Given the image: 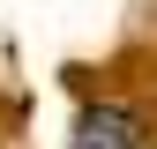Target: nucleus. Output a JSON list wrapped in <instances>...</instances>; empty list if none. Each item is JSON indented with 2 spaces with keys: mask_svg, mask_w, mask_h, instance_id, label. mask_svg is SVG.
Returning <instances> with one entry per match:
<instances>
[{
  "mask_svg": "<svg viewBox=\"0 0 157 149\" xmlns=\"http://www.w3.org/2000/svg\"><path fill=\"white\" fill-rule=\"evenodd\" d=\"M75 149H135V119L120 104H90L75 119Z\"/></svg>",
  "mask_w": 157,
  "mask_h": 149,
  "instance_id": "nucleus-1",
  "label": "nucleus"
}]
</instances>
